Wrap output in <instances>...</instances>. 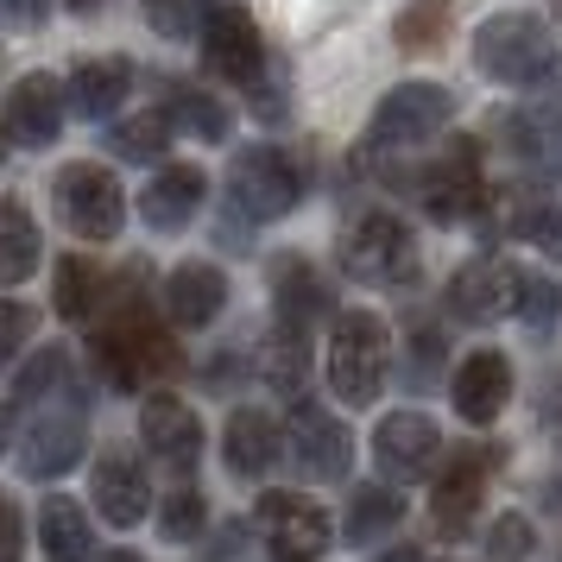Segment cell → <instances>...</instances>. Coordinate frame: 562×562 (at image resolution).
Returning a JSON list of instances; mask_svg holds the SVG:
<instances>
[{"instance_id":"1","label":"cell","mask_w":562,"mask_h":562,"mask_svg":"<svg viewBox=\"0 0 562 562\" xmlns=\"http://www.w3.org/2000/svg\"><path fill=\"white\" fill-rule=\"evenodd\" d=\"M89 355L102 367V380L121 385V392H139V385L158 380V373H178V348H171V335L153 323L146 297H133V279L121 284V304L95 323Z\"/></svg>"},{"instance_id":"2","label":"cell","mask_w":562,"mask_h":562,"mask_svg":"<svg viewBox=\"0 0 562 562\" xmlns=\"http://www.w3.org/2000/svg\"><path fill=\"white\" fill-rule=\"evenodd\" d=\"M385 183H398V190H411L417 196V209L430 215L436 228H481L486 209H493V183H486L481 171V139H456L442 158H430V165H417V171H385Z\"/></svg>"},{"instance_id":"3","label":"cell","mask_w":562,"mask_h":562,"mask_svg":"<svg viewBox=\"0 0 562 562\" xmlns=\"http://www.w3.org/2000/svg\"><path fill=\"white\" fill-rule=\"evenodd\" d=\"M474 70L499 89H550L562 82V52L537 13H486L474 26Z\"/></svg>"},{"instance_id":"4","label":"cell","mask_w":562,"mask_h":562,"mask_svg":"<svg viewBox=\"0 0 562 562\" xmlns=\"http://www.w3.org/2000/svg\"><path fill=\"white\" fill-rule=\"evenodd\" d=\"M392 373V329L373 310H335L329 316V392L348 411L380 405Z\"/></svg>"},{"instance_id":"5","label":"cell","mask_w":562,"mask_h":562,"mask_svg":"<svg viewBox=\"0 0 562 562\" xmlns=\"http://www.w3.org/2000/svg\"><path fill=\"white\" fill-rule=\"evenodd\" d=\"M456 127V95L442 89V82H398V89H385L380 108H373V121H367V139H360V158L367 165H380L392 153H417V146H430L442 133Z\"/></svg>"},{"instance_id":"6","label":"cell","mask_w":562,"mask_h":562,"mask_svg":"<svg viewBox=\"0 0 562 562\" xmlns=\"http://www.w3.org/2000/svg\"><path fill=\"white\" fill-rule=\"evenodd\" d=\"M335 259H341V272L355 284H380V291L417 284V234L398 215H385V209L355 215L341 228V240H335Z\"/></svg>"},{"instance_id":"7","label":"cell","mask_w":562,"mask_h":562,"mask_svg":"<svg viewBox=\"0 0 562 562\" xmlns=\"http://www.w3.org/2000/svg\"><path fill=\"white\" fill-rule=\"evenodd\" d=\"M228 203L247 222H284L304 203V165L284 146H240L228 158Z\"/></svg>"},{"instance_id":"8","label":"cell","mask_w":562,"mask_h":562,"mask_svg":"<svg viewBox=\"0 0 562 562\" xmlns=\"http://www.w3.org/2000/svg\"><path fill=\"white\" fill-rule=\"evenodd\" d=\"M284 456L291 468L316 486H341L355 474V436L348 424L335 417L329 405H316V398H291V417H284Z\"/></svg>"},{"instance_id":"9","label":"cell","mask_w":562,"mask_h":562,"mask_svg":"<svg viewBox=\"0 0 562 562\" xmlns=\"http://www.w3.org/2000/svg\"><path fill=\"white\" fill-rule=\"evenodd\" d=\"M493 468H506V449L499 442H461L456 456L436 468V486H430V525L436 537H468L474 518H481V493L493 481Z\"/></svg>"},{"instance_id":"10","label":"cell","mask_w":562,"mask_h":562,"mask_svg":"<svg viewBox=\"0 0 562 562\" xmlns=\"http://www.w3.org/2000/svg\"><path fill=\"white\" fill-rule=\"evenodd\" d=\"M52 196H57L64 228L77 234V240H114V234L127 228V190H121V178L108 165H89V158L64 165Z\"/></svg>"},{"instance_id":"11","label":"cell","mask_w":562,"mask_h":562,"mask_svg":"<svg viewBox=\"0 0 562 562\" xmlns=\"http://www.w3.org/2000/svg\"><path fill=\"white\" fill-rule=\"evenodd\" d=\"M499 133H506L512 165L531 183H562V82L525 95L518 108L499 114Z\"/></svg>"},{"instance_id":"12","label":"cell","mask_w":562,"mask_h":562,"mask_svg":"<svg viewBox=\"0 0 562 562\" xmlns=\"http://www.w3.org/2000/svg\"><path fill=\"white\" fill-rule=\"evenodd\" d=\"M254 531L272 562H323L335 543L329 512L316 506V499H304V493H259Z\"/></svg>"},{"instance_id":"13","label":"cell","mask_w":562,"mask_h":562,"mask_svg":"<svg viewBox=\"0 0 562 562\" xmlns=\"http://www.w3.org/2000/svg\"><path fill=\"white\" fill-rule=\"evenodd\" d=\"M518 297H525V266H512L499 254H474L461 266L449 291H442V310L468 323V329H493L499 316H518Z\"/></svg>"},{"instance_id":"14","label":"cell","mask_w":562,"mask_h":562,"mask_svg":"<svg viewBox=\"0 0 562 562\" xmlns=\"http://www.w3.org/2000/svg\"><path fill=\"white\" fill-rule=\"evenodd\" d=\"M373 468H380L385 486L436 481V468H442V430H436V417H424V411H385L380 424H373Z\"/></svg>"},{"instance_id":"15","label":"cell","mask_w":562,"mask_h":562,"mask_svg":"<svg viewBox=\"0 0 562 562\" xmlns=\"http://www.w3.org/2000/svg\"><path fill=\"white\" fill-rule=\"evenodd\" d=\"M203 70L215 82H234V89H254L266 77V38H259L254 13L247 7H215L203 26Z\"/></svg>"},{"instance_id":"16","label":"cell","mask_w":562,"mask_h":562,"mask_svg":"<svg viewBox=\"0 0 562 562\" xmlns=\"http://www.w3.org/2000/svg\"><path fill=\"white\" fill-rule=\"evenodd\" d=\"M139 442H146V456L165 468V474H178L190 481L196 474V461H203V424H196V411L171 398V392H153L146 405H139Z\"/></svg>"},{"instance_id":"17","label":"cell","mask_w":562,"mask_h":562,"mask_svg":"<svg viewBox=\"0 0 562 562\" xmlns=\"http://www.w3.org/2000/svg\"><path fill=\"white\" fill-rule=\"evenodd\" d=\"M89 449V424H82V405L70 411H38L20 436V468H26L32 481H57V474H70Z\"/></svg>"},{"instance_id":"18","label":"cell","mask_w":562,"mask_h":562,"mask_svg":"<svg viewBox=\"0 0 562 562\" xmlns=\"http://www.w3.org/2000/svg\"><path fill=\"white\" fill-rule=\"evenodd\" d=\"M506 398H512V360L499 348H474V355L456 367V380H449V405H456L461 424H499L506 417Z\"/></svg>"},{"instance_id":"19","label":"cell","mask_w":562,"mask_h":562,"mask_svg":"<svg viewBox=\"0 0 562 562\" xmlns=\"http://www.w3.org/2000/svg\"><path fill=\"white\" fill-rule=\"evenodd\" d=\"M64 114H70V95H64V82L52 70H32V77L13 82V95H7V139L13 146H57V133H64Z\"/></svg>"},{"instance_id":"20","label":"cell","mask_w":562,"mask_h":562,"mask_svg":"<svg viewBox=\"0 0 562 562\" xmlns=\"http://www.w3.org/2000/svg\"><path fill=\"white\" fill-rule=\"evenodd\" d=\"M222 310H228V272L222 266H209V259L171 266V279H165V316L178 329H209Z\"/></svg>"},{"instance_id":"21","label":"cell","mask_w":562,"mask_h":562,"mask_svg":"<svg viewBox=\"0 0 562 562\" xmlns=\"http://www.w3.org/2000/svg\"><path fill=\"white\" fill-rule=\"evenodd\" d=\"M222 461H228L234 481H266L284 461V430L266 417V411L240 405L228 411V430H222Z\"/></svg>"},{"instance_id":"22","label":"cell","mask_w":562,"mask_h":562,"mask_svg":"<svg viewBox=\"0 0 562 562\" xmlns=\"http://www.w3.org/2000/svg\"><path fill=\"white\" fill-rule=\"evenodd\" d=\"M209 196V178H203V165H165L146 190H139V222L158 234H178L196 222V209H203Z\"/></svg>"},{"instance_id":"23","label":"cell","mask_w":562,"mask_h":562,"mask_svg":"<svg viewBox=\"0 0 562 562\" xmlns=\"http://www.w3.org/2000/svg\"><path fill=\"white\" fill-rule=\"evenodd\" d=\"M64 95H70V114H82V121H114L121 102L133 95V64L127 57H82Z\"/></svg>"},{"instance_id":"24","label":"cell","mask_w":562,"mask_h":562,"mask_svg":"<svg viewBox=\"0 0 562 562\" xmlns=\"http://www.w3.org/2000/svg\"><path fill=\"white\" fill-rule=\"evenodd\" d=\"M89 493H95V512H102L114 531H133V525L153 512V486H146V474H139V461H127V456H102L95 461Z\"/></svg>"},{"instance_id":"25","label":"cell","mask_w":562,"mask_h":562,"mask_svg":"<svg viewBox=\"0 0 562 562\" xmlns=\"http://www.w3.org/2000/svg\"><path fill=\"white\" fill-rule=\"evenodd\" d=\"M272 297H279V323L291 329H316L323 316H335L329 284L310 259H272Z\"/></svg>"},{"instance_id":"26","label":"cell","mask_w":562,"mask_h":562,"mask_svg":"<svg viewBox=\"0 0 562 562\" xmlns=\"http://www.w3.org/2000/svg\"><path fill=\"white\" fill-rule=\"evenodd\" d=\"M405 525V493L385 481H367L348 493V518H341V537L355 543V550H367V543H380V537H392Z\"/></svg>"},{"instance_id":"27","label":"cell","mask_w":562,"mask_h":562,"mask_svg":"<svg viewBox=\"0 0 562 562\" xmlns=\"http://www.w3.org/2000/svg\"><path fill=\"white\" fill-rule=\"evenodd\" d=\"M259 380L284 392V398H304L310 385V329H291V323H272L266 348H259Z\"/></svg>"},{"instance_id":"28","label":"cell","mask_w":562,"mask_h":562,"mask_svg":"<svg viewBox=\"0 0 562 562\" xmlns=\"http://www.w3.org/2000/svg\"><path fill=\"white\" fill-rule=\"evenodd\" d=\"M38 543H45V557L52 562H89L95 557V531H89V512L77 499H45L38 512Z\"/></svg>"},{"instance_id":"29","label":"cell","mask_w":562,"mask_h":562,"mask_svg":"<svg viewBox=\"0 0 562 562\" xmlns=\"http://www.w3.org/2000/svg\"><path fill=\"white\" fill-rule=\"evenodd\" d=\"M38 254H45V240H38V222L26 215V203H0V284L32 279Z\"/></svg>"},{"instance_id":"30","label":"cell","mask_w":562,"mask_h":562,"mask_svg":"<svg viewBox=\"0 0 562 562\" xmlns=\"http://www.w3.org/2000/svg\"><path fill=\"white\" fill-rule=\"evenodd\" d=\"M165 114H171V127L196 133V139H209V146L228 139V114H222V102L203 95V89H190V82H165Z\"/></svg>"},{"instance_id":"31","label":"cell","mask_w":562,"mask_h":562,"mask_svg":"<svg viewBox=\"0 0 562 562\" xmlns=\"http://www.w3.org/2000/svg\"><path fill=\"white\" fill-rule=\"evenodd\" d=\"M108 304V279L89 266V259H57V316L64 323H89L95 310Z\"/></svg>"},{"instance_id":"32","label":"cell","mask_w":562,"mask_h":562,"mask_svg":"<svg viewBox=\"0 0 562 562\" xmlns=\"http://www.w3.org/2000/svg\"><path fill=\"white\" fill-rule=\"evenodd\" d=\"M171 114L165 108H146V114H133V121H121V127L108 133V146H114V158H133V165H158L165 158V146H171Z\"/></svg>"},{"instance_id":"33","label":"cell","mask_w":562,"mask_h":562,"mask_svg":"<svg viewBox=\"0 0 562 562\" xmlns=\"http://www.w3.org/2000/svg\"><path fill=\"white\" fill-rule=\"evenodd\" d=\"M64 385H70V355H64V348H38V355L13 373V398H20V405H45V398H64Z\"/></svg>"},{"instance_id":"34","label":"cell","mask_w":562,"mask_h":562,"mask_svg":"<svg viewBox=\"0 0 562 562\" xmlns=\"http://www.w3.org/2000/svg\"><path fill=\"white\" fill-rule=\"evenodd\" d=\"M392 32H398V52H411V57L436 52L449 38V0H411Z\"/></svg>"},{"instance_id":"35","label":"cell","mask_w":562,"mask_h":562,"mask_svg":"<svg viewBox=\"0 0 562 562\" xmlns=\"http://www.w3.org/2000/svg\"><path fill=\"white\" fill-rule=\"evenodd\" d=\"M139 13H146V26L165 32V38H203L215 0H139Z\"/></svg>"},{"instance_id":"36","label":"cell","mask_w":562,"mask_h":562,"mask_svg":"<svg viewBox=\"0 0 562 562\" xmlns=\"http://www.w3.org/2000/svg\"><path fill=\"white\" fill-rule=\"evenodd\" d=\"M442 373V329L436 323H411L405 329V385L411 392H430Z\"/></svg>"},{"instance_id":"37","label":"cell","mask_w":562,"mask_h":562,"mask_svg":"<svg viewBox=\"0 0 562 562\" xmlns=\"http://www.w3.org/2000/svg\"><path fill=\"white\" fill-rule=\"evenodd\" d=\"M209 525V506L196 486H178V493H165V506H158V531L171 537V543H190V537H203Z\"/></svg>"},{"instance_id":"38","label":"cell","mask_w":562,"mask_h":562,"mask_svg":"<svg viewBox=\"0 0 562 562\" xmlns=\"http://www.w3.org/2000/svg\"><path fill=\"white\" fill-rule=\"evenodd\" d=\"M531 543H537V531L525 512H506V518L486 525V562H531Z\"/></svg>"},{"instance_id":"39","label":"cell","mask_w":562,"mask_h":562,"mask_svg":"<svg viewBox=\"0 0 562 562\" xmlns=\"http://www.w3.org/2000/svg\"><path fill=\"white\" fill-rule=\"evenodd\" d=\"M562 316V291L550 279H537V272H525V297H518V323L531 335H550Z\"/></svg>"},{"instance_id":"40","label":"cell","mask_w":562,"mask_h":562,"mask_svg":"<svg viewBox=\"0 0 562 562\" xmlns=\"http://www.w3.org/2000/svg\"><path fill=\"white\" fill-rule=\"evenodd\" d=\"M247 108H254L259 121H284V114H291V108H284V70L279 64H266V77L247 89Z\"/></svg>"},{"instance_id":"41","label":"cell","mask_w":562,"mask_h":562,"mask_svg":"<svg viewBox=\"0 0 562 562\" xmlns=\"http://www.w3.org/2000/svg\"><path fill=\"white\" fill-rule=\"evenodd\" d=\"M32 341V310L26 304H0V367Z\"/></svg>"},{"instance_id":"42","label":"cell","mask_w":562,"mask_h":562,"mask_svg":"<svg viewBox=\"0 0 562 562\" xmlns=\"http://www.w3.org/2000/svg\"><path fill=\"white\" fill-rule=\"evenodd\" d=\"M20 557H26V525H20L13 493H0V562H20Z\"/></svg>"},{"instance_id":"43","label":"cell","mask_w":562,"mask_h":562,"mask_svg":"<svg viewBox=\"0 0 562 562\" xmlns=\"http://www.w3.org/2000/svg\"><path fill=\"white\" fill-rule=\"evenodd\" d=\"M45 13H52V0H0L7 26H45Z\"/></svg>"},{"instance_id":"44","label":"cell","mask_w":562,"mask_h":562,"mask_svg":"<svg viewBox=\"0 0 562 562\" xmlns=\"http://www.w3.org/2000/svg\"><path fill=\"white\" fill-rule=\"evenodd\" d=\"M550 424H557V430H562V367H557V373H550Z\"/></svg>"},{"instance_id":"45","label":"cell","mask_w":562,"mask_h":562,"mask_svg":"<svg viewBox=\"0 0 562 562\" xmlns=\"http://www.w3.org/2000/svg\"><path fill=\"white\" fill-rule=\"evenodd\" d=\"M64 7H70V13H77V20H95V13H102L108 0H64Z\"/></svg>"},{"instance_id":"46","label":"cell","mask_w":562,"mask_h":562,"mask_svg":"<svg viewBox=\"0 0 562 562\" xmlns=\"http://www.w3.org/2000/svg\"><path fill=\"white\" fill-rule=\"evenodd\" d=\"M373 562H424V550H411V543H398V550H385V557H373Z\"/></svg>"},{"instance_id":"47","label":"cell","mask_w":562,"mask_h":562,"mask_svg":"<svg viewBox=\"0 0 562 562\" xmlns=\"http://www.w3.org/2000/svg\"><path fill=\"white\" fill-rule=\"evenodd\" d=\"M108 562H139V557H133V550H114V557H108Z\"/></svg>"},{"instance_id":"48","label":"cell","mask_w":562,"mask_h":562,"mask_svg":"<svg viewBox=\"0 0 562 562\" xmlns=\"http://www.w3.org/2000/svg\"><path fill=\"white\" fill-rule=\"evenodd\" d=\"M0 456H7V411H0Z\"/></svg>"},{"instance_id":"49","label":"cell","mask_w":562,"mask_h":562,"mask_svg":"<svg viewBox=\"0 0 562 562\" xmlns=\"http://www.w3.org/2000/svg\"><path fill=\"white\" fill-rule=\"evenodd\" d=\"M557 20H562V0H557Z\"/></svg>"},{"instance_id":"50","label":"cell","mask_w":562,"mask_h":562,"mask_svg":"<svg viewBox=\"0 0 562 562\" xmlns=\"http://www.w3.org/2000/svg\"><path fill=\"white\" fill-rule=\"evenodd\" d=\"M442 562H461V557H442Z\"/></svg>"}]
</instances>
